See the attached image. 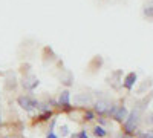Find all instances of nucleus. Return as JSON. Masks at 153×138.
<instances>
[{
	"mask_svg": "<svg viewBox=\"0 0 153 138\" xmlns=\"http://www.w3.org/2000/svg\"><path fill=\"white\" fill-rule=\"evenodd\" d=\"M144 16L147 19H152L153 20V5H149V6L144 8Z\"/></svg>",
	"mask_w": 153,
	"mask_h": 138,
	"instance_id": "obj_15",
	"label": "nucleus"
},
{
	"mask_svg": "<svg viewBox=\"0 0 153 138\" xmlns=\"http://www.w3.org/2000/svg\"><path fill=\"white\" fill-rule=\"evenodd\" d=\"M38 86H40V80H38L35 75H32V74H25L23 75V78H22V87L26 92L32 94Z\"/></svg>",
	"mask_w": 153,
	"mask_h": 138,
	"instance_id": "obj_4",
	"label": "nucleus"
},
{
	"mask_svg": "<svg viewBox=\"0 0 153 138\" xmlns=\"http://www.w3.org/2000/svg\"><path fill=\"white\" fill-rule=\"evenodd\" d=\"M55 126H57V118L52 117V118H51V124L48 128V132H55Z\"/></svg>",
	"mask_w": 153,
	"mask_h": 138,
	"instance_id": "obj_16",
	"label": "nucleus"
},
{
	"mask_svg": "<svg viewBox=\"0 0 153 138\" xmlns=\"http://www.w3.org/2000/svg\"><path fill=\"white\" fill-rule=\"evenodd\" d=\"M135 138H153V129L152 131H146V132H136Z\"/></svg>",
	"mask_w": 153,
	"mask_h": 138,
	"instance_id": "obj_14",
	"label": "nucleus"
},
{
	"mask_svg": "<svg viewBox=\"0 0 153 138\" xmlns=\"http://www.w3.org/2000/svg\"><path fill=\"white\" fill-rule=\"evenodd\" d=\"M2 121H3V115H2V109H0V126H2Z\"/></svg>",
	"mask_w": 153,
	"mask_h": 138,
	"instance_id": "obj_20",
	"label": "nucleus"
},
{
	"mask_svg": "<svg viewBox=\"0 0 153 138\" xmlns=\"http://www.w3.org/2000/svg\"><path fill=\"white\" fill-rule=\"evenodd\" d=\"M109 106H110V103L107 101V100L100 98V100H97V101L92 103V110L95 112L98 117H103V115H107Z\"/></svg>",
	"mask_w": 153,
	"mask_h": 138,
	"instance_id": "obj_5",
	"label": "nucleus"
},
{
	"mask_svg": "<svg viewBox=\"0 0 153 138\" xmlns=\"http://www.w3.org/2000/svg\"><path fill=\"white\" fill-rule=\"evenodd\" d=\"M136 81H138V74L136 72H129V74H126V77L123 78L121 84H123V87H124L127 92H130L133 87H135Z\"/></svg>",
	"mask_w": 153,
	"mask_h": 138,
	"instance_id": "obj_6",
	"label": "nucleus"
},
{
	"mask_svg": "<svg viewBox=\"0 0 153 138\" xmlns=\"http://www.w3.org/2000/svg\"><path fill=\"white\" fill-rule=\"evenodd\" d=\"M0 100H2V95H0Z\"/></svg>",
	"mask_w": 153,
	"mask_h": 138,
	"instance_id": "obj_23",
	"label": "nucleus"
},
{
	"mask_svg": "<svg viewBox=\"0 0 153 138\" xmlns=\"http://www.w3.org/2000/svg\"><path fill=\"white\" fill-rule=\"evenodd\" d=\"M69 138H78V137H76V134H74V135L71 134V135H69Z\"/></svg>",
	"mask_w": 153,
	"mask_h": 138,
	"instance_id": "obj_22",
	"label": "nucleus"
},
{
	"mask_svg": "<svg viewBox=\"0 0 153 138\" xmlns=\"http://www.w3.org/2000/svg\"><path fill=\"white\" fill-rule=\"evenodd\" d=\"M97 120H98V124H100V126H103V128H104L106 124L109 123V120H106V115H103V117H98Z\"/></svg>",
	"mask_w": 153,
	"mask_h": 138,
	"instance_id": "obj_17",
	"label": "nucleus"
},
{
	"mask_svg": "<svg viewBox=\"0 0 153 138\" xmlns=\"http://www.w3.org/2000/svg\"><path fill=\"white\" fill-rule=\"evenodd\" d=\"M95 118H97V114H95L92 109H86V110H84V114H83V120H84V121L89 123V121H94Z\"/></svg>",
	"mask_w": 153,
	"mask_h": 138,
	"instance_id": "obj_11",
	"label": "nucleus"
},
{
	"mask_svg": "<svg viewBox=\"0 0 153 138\" xmlns=\"http://www.w3.org/2000/svg\"><path fill=\"white\" fill-rule=\"evenodd\" d=\"M45 138H60V137H58V135H57L55 132H48Z\"/></svg>",
	"mask_w": 153,
	"mask_h": 138,
	"instance_id": "obj_19",
	"label": "nucleus"
},
{
	"mask_svg": "<svg viewBox=\"0 0 153 138\" xmlns=\"http://www.w3.org/2000/svg\"><path fill=\"white\" fill-rule=\"evenodd\" d=\"M141 112H143L141 106H135L132 110H129V115H127L126 121L121 124L123 134L127 138L135 137V134L138 132V126H139V121H141Z\"/></svg>",
	"mask_w": 153,
	"mask_h": 138,
	"instance_id": "obj_1",
	"label": "nucleus"
},
{
	"mask_svg": "<svg viewBox=\"0 0 153 138\" xmlns=\"http://www.w3.org/2000/svg\"><path fill=\"white\" fill-rule=\"evenodd\" d=\"M54 117V110L52 109H48V110H42L37 117H34L32 120V124H38V123H45V121H49L51 118Z\"/></svg>",
	"mask_w": 153,
	"mask_h": 138,
	"instance_id": "obj_7",
	"label": "nucleus"
},
{
	"mask_svg": "<svg viewBox=\"0 0 153 138\" xmlns=\"http://www.w3.org/2000/svg\"><path fill=\"white\" fill-rule=\"evenodd\" d=\"M118 107H120V103H110L109 110H107V117H109L110 120H113V117H115V114H117Z\"/></svg>",
	"mask_w": 153,
	"mask_h": 138,
	"instance_id": "obj_12",
	"label": "nucleus"
},
{
	"mask_svg": "<svg viewBox=\"0 0 153 138\" xmlns=\"http://www.w3.org/2000/svg\"><path fill=\"white\" fill-rule=\"evenodd\" d=\"M127 115H129V109L124 106V103H120V107H118V110H117V114H115L113 120L117 121V123H120V124H123V123L126 121Z\"/></svg>",
	"mask_w": 153,
	"mask_h": 138,
	"instance_id": "obj_8",
	"label": "nucleus"
},
{
	"mask_svg": "<svg viewBox=\"0 0 153 138\" xmlns=\"http://www.w3.org/2000/svg\"><path fill=\"white\" fill-rule=\"evenodd\" d=\"M17 104H19L25 112H28V114L34 112L35 109H37V110L42 109V101H40V100H37L35 97L28 95V94L19 95V97H17Z\"/></svg>",
	"mask_w": 153,
	"mask_h": 138,
	"instance_id": "obj_2",
	"label": "nucleus"
},
{
	"mask_svg": "<svg viewBox=\"0 0 153 138\" xmlns=\"http://www.w3.org/2000/svg\"><path fill=\"white\" fill-rule=\"evenodd\" d=\"M149 121L153 124V112H152V114H150V117H149Z\"/></svg>",
	"mask_w": 153,
	"mask_h": 138,
	"instance_id": "obj_21",
	"label": "nucleus"
},
{
	"mask_svg": "<svg viewBox=\"0 0 153 138\" xmlns=\"http://www.w3.org/2000/svg\"><path fill=\"white\" fill-rule=\"evenodd\" d=\"M92 134H94V137H97V138H106L109 132L106 131V128L97 124V126H94V129H92Z\"/></svg>",
	"mask_w": 153,
	"mask_h": 138,
	"instance_id": "obj_10",
	"label": "nucleus"
},
{
	"mask_svg": "<svg viewBox=\"0 0 153 138\" xmlns=\"http://www.w3.org/2000/svg\"><path fill=\"white\" fill-rule=\"evenodd\" d=\"M69 135H71L69 126H68V124H61V126L58 128V137H61V138H66V137H69Z\"/></svg>",
	"mask_w": 153,
	"mask_h": 138,
	"instance_id": "obj_13",
	"label": "nucleus"
},
{
	"mask_svg": "<svg viewBox=\"0 0 153 138\" xmlns=\"http://www.w3.org/2000/svg\"><path fill=\"white\" fill-rule=\"evenodd\" d=\"M57 107H60L61 110H65V112L74 110V106H72V94H71V91L68 89V87H66V89H63V91L58 94Z\"/></svg>",
	"mask_w": 153,
	"mask_h": 138,
	"instance_id": "obj_3",
	"label": "nucleus"
},
{
	"mask_svg": "<svg viewBox=\"0 0 153 138\" xmlns=\"http://www.w3.org/2000/svg\"><path fill=\"white\" fill-rule=\"evenodd\" d=\"M74 103L78 104V106H86V104H92V98L91 95H86V94H78L74 97Z\"/></svg>",
	"mask_w": 153,
	"mask_h": 138,
	"instance_id": "obj_9",
	"label": "nucleus"
},
{
	"mask_svg": "<svg viewBox=\"0 0 153 138\" xmlns=\"http://www.w3.org/2000/svg\"><path fill=\"white\" fill-rule=\"evenodd\" d=\"M76 137H78V138H89V134H87L86 129H81V131L76 132Z\"/></svg>",
	"mask_w": 153,
	"mask_h": 138,
	"instance_id": "obj_18",
	"label": "nucleus"
}]
</instances>
